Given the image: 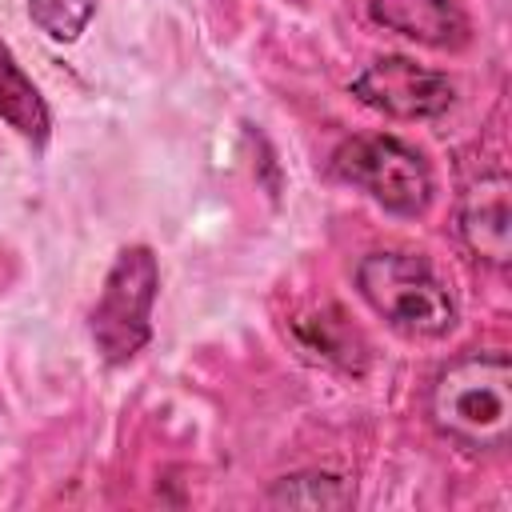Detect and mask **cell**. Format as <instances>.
<instances>
[{"instance_id":"obj_6","label":"cell","mask_w":512,"mask_h":512,"mask_svg":"<svg viewBox=\"0 0 512 512\" xmlns=\"http://www.w3.org/2000/svg\"><path fill=\"white\" fill-rule=\"evenodd\" d=\"M508 176L492 172L464 188L460 196V240L468 252L492 268H504L512 256V204H508Z\"/></svg>"},{"instance_id":"obj_5","label":"cell","mask_w":512,"mask_h":512,"mask_svg":"<svg viewBox=\"0 0 512 512\" xmlns=\"http://www.w3.org/2000/svg\"><path fill=\"white\" fill-rule=\"evenodd\" d=\"M352 96L392 120H432L444 116L456 100V88L444 72L424 68L408 56H380L360 68Z\"/></svg>"},{"instance_id":"obj_9","label":"cell","mask_w":512,"mask_h":512,"mask_svg":"<svg viewBox=\"0 0 512 512\" xmlns=\"http://www.w3.org/2000/svg\"><path fill=\"white\" fill-rule=\"evenodd\" d=\"M356 496L332 472H292L268 488V504L276 508H348Z\"/></svg>"},{"instance_id":"obj_3","label":"cell","mask_w":512,"mask_h":512,"mask_svg":"<svg viewBox=\"0 0 512 512\" xmlns=\"http://www.w3.org/2000/svg\"><path fill=\"white\" fill-rule=\"evenodd\" d=\"M332 168L340 180L368 192L380 208L396 216H420L432 204V168L400 136H388V132L348 136L336 148Z\"/></svg>"},{"instance_id":"obj_7","label":"cell","mask_w":512,"mask_h":512,"mask_svg":"<svg viewBox=\"0 0 512 512\" xmlns=\"http://www.w3.org/2000/svg\"><path fill=\"white\" fill-rule=\"evenodd\" d=\"M368 16L416 44L460 52L472 40V20L460 0H368Z\"/></svg>"},{"instance_id":"obj_8","label":"cell","mask_w":512,"mask_h":512,"mask_svg":"<svg viewBox=\"0 0 512 512\" xmlns=\"http://www.w3.org/2000/svg\"><path fill=\"white\" fill-rule=\"evenodd\" d=\"M0 116L28 140L44 144L48 136V108L36 92V84L20 72V64L12 60V52L0 44Z\"/></svg>"},{"instance_id":"obj_1","label":"cell","mask_w":512,"mask_h":512,"mask_svg":"<svg viewBox=\"0 0 512 512\" xmlns=\"http://www.w3.org/2000/svg\"><path fill=\"white\" fill-rule=\"evenodd\" d=\"M428 416L440 436L472 452H496L512 436V364L504 352H468L436 372Z\"/></svg>"},{"instance_id":"obj_4","label":"cell","mask_w":512,"mask_h":512,"mask_svg":"<svg viewBox=\"0 0 512 512\" xmlns=\"http://www.w3.org/2000/svg\"><path fill=\"white\" fill-rule=\"evenodd\" d=\"M156 288H160V268L144 244L124 248L112 260L104 288H100V300H96L92 320H88L96 352L108 364H128L148 344Z\"/></svg>"},{"instance_id":"obj_10","label":"cell","mask_w":512,"mask_h":512,"mask_svg":"<svg viewBox=\"0 0 512 512\" xmlns=\"http://www.w3.org/2000/svg\"><path fill=\"white\" fill-rule=\"evenodd\" d=\"M28 16L52 40L72 44L88 28V20L96 16V0H28Z\"/></svg>"},{"instance_id":"obj_2","label":"cell","mask_w":512,"mask_h":512,"mask_svg":"<svg viewBox=\"0 0 512 512\" xmlns=\"http://www.w3.org/2000/svg\"><path fill=\"white\" fill-rule=\"evenodd\" d=\"M356 288L376 316H384L396 332L416 340H436L452 332L456 304L444 280L428 260L408 252H368L356 264Z\"/></svg>"}]
</instances>
